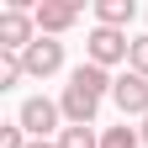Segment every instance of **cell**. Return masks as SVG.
<instances>
[{"mask_svg":"<svg viewBox=\"0 0 148 148\" xmlns=\"http://www.w3.org/2000/svg\"><path fill=\"white\" fill-rule=\"evenodd\" d=\"M32 27H37V16H27V11H0V48L5 53H27L37 37H32Z\"/></svg>","mask_w":148,"mask_h":148,"instance_id":"obj_1","label":"cell"},{"mask_svg":"<svg viewBox=\"0 0 148 148\" xmlns=\"http://www.w3.org/2000/svg\"><path fill=\"white\" fill-rule=\"evenodd\" d=\"M90 64H122L127 58V53H132V42H127V32H116V27H95V32H90Z\"/></svg>","mask_w":148,"mask_h":148,"instance_id":"obj_2","label":"cell"},{"mask_svg":"<svg viewBox=\"0 0 148 148\" xmlns=\"http://www.w3.org/2000/svg\"><path fill=\"white\" fill-rule=\"evenodd\" d=\"M21 64L32 79H48V74H58L64 69V42H53V37H37V42L21 53Z\"/></svg>","mask_w":148,"mask_h":148,"instance_id":"obj_3","label":"cell"},{"mask_svg":"<svg viewBox=\"0 0 148 148\" xmlns=\"http://www.w3.org/2000/svg\"><path fill=\"white\" fill-rule=\"evenodd\" d=\"M111 101L122 106V116H148V79L143 74H132L127 69L116 85H111Z\"/></svg>","mask_w":148,"mask_h":148,"instance_id":"obj_4","label":"cell"},{"mask_svg":"<svg viewBox=\"0 0 148 148\" xmlns=\"http://www.w3.org/2000/svg\"><path fill=\"white\" fill-rule=\"evenodd\" d=\"M58 116H64V106H53L48 95H32V101L21 106V116H16V122H21L32 138H48L53 127H58Z\"/></svg>","mask_w":148,"mask_h":148,"instance_id":"obj_5","label":"cell"},{"mask_svg":"<svg viewBox=\"0 0 148 148\" xmlns=\"http://www.w3.org/2000/svg\"><path fill=\"white\" fill-rule=\"evenodd\" d=\"M58 106H64L69 127H90V122H95V106H101V95H90L85 85H74V79H69V85H64V101H58Z\"/></svg>","mask_w":148,"mask_h":148,"instance_id":"obj_6","label":"cell"},{"mask_svg":"<svg viewBox=\"0 0 148 148\" xmlns=\"http://www.w3.org/2000/svg\"><path fill=\"white\" fill-rule=\"evenodd\" d=\"M32 16H37V27H42V37H53V32H69L79 21V5H37Z\"/></svg>","mask_w":148,"mask_h":148,"instance_id":"obj_7","label":"cell"},{"mask_svg":"<svg viewBox=\"0 0 148 148\" xmlns=\"http://www.w3.org/2000/svg\"><path fill=\"white\" fill-rule=\"evenodd\" d=\"M69 79H74V85H85L90 95H111V85H116V79H111V74H106L101 64H79V69L69 74Z\"/></svg>","mask_w":148,"mask_h":148,"instance_id":"obj_8","label":"cell"},{"mask_svg":"<svg viewBox=\"0 0 148 148\" xmlns=\"http://www.w3.org/2000/svg\"><path fill=\"white\" fill-rule=\"evenodd\" d=\"M132 11H138L132 0H101V5H95V16H101V27H116V32H122L127 21H132Z\"/></svg>","mask_w":148,"mask_h":148,"instance_id":"obj_9","label":"cell"},{"mask_svg":"<svg viewBox=\"0 0 148 148\" xmlns=\"http://www.w3.org/2000/svg\"><path fill=\"white\" fill-rule=\"evenodd\" d=\"M58 148H101V138L90 132V127H64V132H58Z\"/></svg>","mask_w":148,"mask_h":148,"instance_id":"obj_10","label":"cell"},{"mask_svg":"<svg viewBox=\"0 0 148 148\" xmlns=\"http://www.w3.org/2000/svg\"><path fill=\"white\" fill-rule=\"evenodd\" d=\"M143 143V132H132V127H106V138H101V148H138Z\"/></svg>","mask_w":148,"mask_h":148,"instance_id":"obj_11","label":"cell"},{"mask_svg":"<svg viewBox=\"0 0 148 148\" xmlns=\"http://www.w3.org/2000/svg\"><path fill=\"white\" fill-rule=\"evenodd\" d=\"M27 74V64H21V53H5V58H0V90H11L16 79H21Z\"/></svg>","mask_w":148,"mask_h":148,"instance_id":"obj_12","label":"cell"},{"mask_svg":"<svg viewBox=\"0 0 148 148\" xmlns=\"http://www.w3.org/2000/svg\"><path fill=\"white\" fill-rule=\"evenodd\" d=\"M127 69L148 79V37H132V53H127Z\"/></svg>","mask_w":148,"mask_h":148,"instance_id":"obj_13","label":"cell"},{"mask_svg":"<svg viewBox=\"0 0 148 148\" xmlns=\"http://www.w3.org/2000/svg\"><path fill=\"white\" fill-rule=\"evenodd\" d=\"M0 148H32L27 143V127L21 122H5V127H0Z\"/></svg>","mask_w":148,"mask_h":148,"instance_id":"obj_14","label":"cell"},{"mask_svg":"<svg viewBox=\"0 0 148 148\" xmlns=\"http://www.w3.org/2000/svg\"><path fill=\"white\" fill-rule=\"evenodd\" d=\"M32 148H58V143H48V138H32Z\"/></svg>","mask_w":148,"mask_h":148,"instance_id":"obj_15","label":"cell"},{"mask_svg":"<svg viewBox=\"0 0 148 148\" xmlns=\"http://www.w3.org/2000/svg\"><path fill=\"white\" fill-rule=\"evenodd\" d=\"M143 143H148V116H143Z\"/></svg>","mask_w":148,"mask_h":148,"instance_id":"obj_16","label":"cell"}]
</instances>
